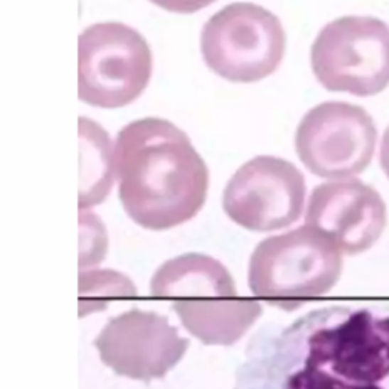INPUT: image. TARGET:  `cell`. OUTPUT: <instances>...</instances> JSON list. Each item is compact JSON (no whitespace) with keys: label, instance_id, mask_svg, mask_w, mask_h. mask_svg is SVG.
Returning <instances> with one entry per match:
<instances>
[{"label":"cell","instance_id":"obj_7","mask_svg":"<svg viewBox=\"0 0 389 389\" xmlns=\"http://www.w3.org/2000/svg\"><path fill=\"white\" fill-rule=\"evenodd\" d=\"M312 70L329 92L368 97L389 85V26L366 16H347L319 31L310 50Z\"/></svg>","mask_w":389,"mask_h":389},{"label":"cell","instance_id":"obj_2","mask_svg":"<svg viewBox=\"0 0 389 389\" xmlns=\"http://www.w3.org/2000/svg\"><path fill=\"white\" fill-rule=\"evenodd\" d=\"M114 174L127 215L143 228L163 231L193 219L208 191V169L184 131L146 117L119 131Z\"/></svg>","mask_w":389,"mask_h":389},{"label":"cell","instance_id":"obj_5","mask_svg":"<svg viewBox=\"0 0 389 389\" xmlns=\"http://www.w3.org/2000/svg\"><path fill=\"white\" fill-rule=\"evenodd\" d=\"M280 18L260 5L238 2L222 8L201 31L207 68L224 80L252 84L272 75L284 57Z\"/></svg>","mask_w":389,"mask_h":389},{"label":"cell","instance_id":"obj_9","mask_svg":"<svg viewBox=\"0 0 389 389\" xmlns=\"http://www.w3.org/2000/svg\"><path fill=\"white\" fill-rule=\"evenodd\" d=\"M304 201L306 180L297 166L260 155L231 176L222 207L238 225L266 233L292 225L302 218Z\"/></svg>","mask_w":389,"mask_h":389},{"label":"cell","instance_id":"obj_15","mask_svg":"<svg viewBox=\"0 0 389 389\" xmlns=\"http://www.w3.org/2000/svg\"><path fill=\"white\" fill-rule=\"evenodd\" d=\"M151 2L166 11H169V13L193 14L215 4L216 0H151Z\"/></svg>","mask_w":389,"mask_h":389},{"label":"cell","instance_id":"obj_11","mask_svg":"<svg viewBox=\"0 0 389 389\" xmlns=\"http://www.w3.org/2000/svg\"><path fill=\"white\" fill-rule=\"evenodd\" d=\"M306 225L327 236L342 254L368 251L386 227V206L374 187L354 178L316 186L309 199Z\"/></svg>","mask_w":389,"mask_h":389},{"label":"cell","instance_id":"obj_16","mask_svg":"<svg viewBox=\"0 0 389 389\" xmlns=\"http://www.w3.org/2000/svg\"><path fill=\"white\" fill-rule=\"evenodd\" d=\"M379 159H380V166H382L385 175L389 178V127L386 128L383 139H382Z\"/></svg>","mask_w":389,"mask_h":389},{"label":"cell","instance_id":"obj_12","mask_svg":"<svg viewBox=\"0 0 389 389\" xmlns=\"http://www.w3.org/2000/svg\"><path fill=\"white\" fill-rule=\"evenodd\" d=\"M81 139V210L102 203L113 186L111 142L93 120L80 117Z\"/></svg>","mask_w":389,"mask_h":389},{"label":"cell","instance_id":"obj_14","mask_svg":"<svg viewBox=\"0 0 389 389\" xmlns=\"http://www.w3.org/2000/svg\"><path fill=\"white\" fill-rule=\"evenodd\" d=\"M96 219L97 218L90 213H85V216L81 215V224L85 225V233L81 230V235H85V238L81 236V271L90 270L92 266L104 260L107 239L101 222Z\"/></svg>","mask_w":389,"mask_h":389},{"label":"cell","instance_id":"obj_4","mask_svg":"<svg viewBox=\"0 0 389 389\" xmlns=\"http://www.w3.org/2000/svg\"><path fill=\"white\" fill-rule=\"evenodd\" d=\"M342 263L335 243L314 227L302 225L259 243L250 260L248 284L255 298L294 312L331 291Z\"/></svg>","mask_w":389,"mask_h":389},{"label":"cell","instance_id":"obj_1","mask_svg":"<svg viewBox=\"0 0 389 389\" xmlns=\"http://www.w3.org/2000/svg\"><path fill=\"white\" fill-rule=\"evenodd\" d=\"M233 389H389V304H335L262 326Z\"/></svg>","mask_w":389,"mask_h":389},{"label":"cell","instance_id":"obj_8","mask_svg":"<svg viewBox=\"0 0 389 389\" xmlns=\"http://www.w3.org/2000/svg\"><path fill=\"white\" fill-rule=\"evenodd\" d=\"M377 128L362 107L322 102L299 122L295 149L306 168L321 178H348L368 168L375 151Z\"/></svg>","mask_w":389,"mask_h":389},{"label":"cell","instance_id":"obj_13","mask_svg":"<svg viewBox=\"0 0 389 389\" xmlns=\"http://www.w3.org/2000/svg\"><path fill=\"white\" fill-rule=\"evenodd\" d=\"M137 289L128 277L108 270H82L80 275V315L104 310L116 299L136 297Z\"/></svg>","mask_w":389,"mask_h":389},{"label":"cell","instance_id":"obj_6","mask_svg":"<svg viewBox=\"0 0 389 389\" xmlns=\"http://www.w3.org/2000/svg\"><path fill=\"white\" fill-rule=\"evenodd\" d=\"M78 90L82 102L105 110L127 107L144 92L152 76V53L140 32L110 21L80 36Z\"/></svg>","mask_w":389,"mask_h":389},{"label":"cell","instance_id":"obj_10","mask_svg":"<svg viewBox=\"0 0 389 389\" xmlns=\"http://www.w3.org/2000/svg\"><path fill=\"white\" fill-rule=\"evenodd\" d=\"M99 358L132 380L161 379L180 362L188 341L166 316L134 309L111 318L95 339Z\"/></svg>","mask_w":389,"mask_h":389},{"label":"cell","instance_id":"obj_3","mask_svg":"<svg viewBox=\"0 0 389 389\" xmlns=\"http://www.w3.org/2000/svg\"><path fill=\"white\" fill-rule=\"evenodd\" d=\"M151 294L169 303L188 333L208 346H233L262 315V306L239 295L219 260L183 254L164 262L151 280Z\"/></svg>","mask_w":389,"mask_h":389}]
</instances>
